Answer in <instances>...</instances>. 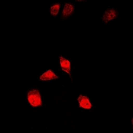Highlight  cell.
Segmentation results:
<instances>
[{"mask_svg":"<svg viewBox=\"0 0 133 133\" xmlns=\"http://www.w3.org/2000/svg\"><path fill=\"white\" fill-rule=\"evenodd\" d=\"M27 99L29 104L33 107L41 106V95L38 89H31L27 94Z\"/></svg>","mask_w":133,"mask_h":133,"instance_id":"cell-1","label":"cell"},{"mask_svg":"<svg viewBox=\"0 0 133 133\" xmlns=\"http://www.w3.org/2000/svg\"><path fill=\"white\" fill-rule=\"evenodd\" d=\"M79 103V107L81 108L85 109H91L92 107L91 103L90 102L89 99L87 96L85 95H79V97L77 98Z\"/></svg>","mask_w":133,"mask_h":133,"instance_id":"cell-2","label":"cell"},{"mask_svg":"<svg viewBox=\"0 0 133 133\" xmlns=\"http://www.w3.org/2000/svg\"><path fill=\"white\" fill-rule=\"evenodd\" d=\"M117 16V14L114 9H109L104 12L103 17V20L104 23H107L109 21L115 19Z\"/></svg>","mask_w":133,"mask_h":133,"instance_id":"cell-3","label":"cell"},{"mask_svg":"<svg viewBox=\"0 0 133 133\" xmlns=\"http://www.w3.org/2000/svg\"><path fill=\"white\" fill-rule=\"evenodd\" d=\"M60 64L61 66V69L65 72H66L71 77V73H70V69H71V63L69 61V60L65 59L62 56H60Z\"/></svg>","mask_w":133,"mask_h":133,"instance_id":"cell-4","label":"cell"},{"mask_svg":"<svg viewBox=\"0 0 133 133\" xmlns=\"http://www.w3.org/2000/svg\"><path fill=\"white\" fill-rule=\"evenodd\" d=\"M59 78L57 75L55 74L51 70H48L47 72H45L40 76V80L41 81H49Z\"/></svg>","mask_w":133,"mask_h":133,"instance_id":"cell-5","label":"cell"},{"mask_svg":"<svg viewBox=\"0 0 133 133\" xmlns=\"http://www.w3.org/2000/svg\"><path fill=\"white\" fill-rule=\"evenodd\" d=\"M73 6L69 3H66L63 8V16L64 17L69 16L73 11Z\"/></svg>","mask_w":133,"mask_h":133,"instance_id":"cell-6","label":"cell"},{"mask_svg":"<svg viewBox=\"0 0 133 133\" xmlns=\"http://www.w3.org/2000/svg\"><path fill=\"white\" fill-rule=\"evenodd\" d=\"M59 8H60V4H55L50 9V12H51V15H57L58 12H59Z\"/></svg>","mask_w":133,"mask_h":133,"instance_id":"cell-7","label":"cell"}]
</instances>
